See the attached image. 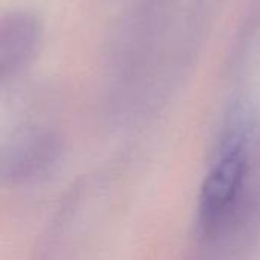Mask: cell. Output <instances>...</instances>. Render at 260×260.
Instances as JSON below:
<instances>
[{
  "instance_id": "6da1fadb",
  "label": "cell",
  "mask_w": 260,
  "mask_h": 260,
  "mask_svg": "<svg viewBox=\"0 0 260 260\" xmlns=\"http://www.w3.org/2000/svg\"><path fill=\"white\" fill-rule=\"evenodd\" d=\"M247 172L245 136L233 129L227 134L219 158L209 171L201 187L198 219L204 230H216L232 213L242 192Z\"/></svg>"
},
{
  "instance_id": "7a4b0ae2",
  "label": "cell",
  "mask_w": 260,
  "mask_h": 260,
  "mask_svg": "<svg viewBox=\"0 0 260 260\" xmlns=\"http://www.w3.org/2000/svg\"><path fill=\"white\" fill-rule=\"evenodd\" d=\"M35 26L26 17L12 18L11 23L5 24L2 35V66L3 69L11 62L15 66L18 61L24 59L30 52L35 41Z\"/></svg>"
}]
</instances>
